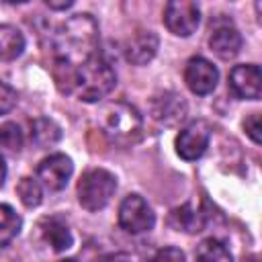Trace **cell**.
<instances>
[{
    "mask_svg": "<svg viewBox=\"0 0 262 262\" xmlns=\"http://www.w3.org/2000/svg\"><path fill=\"white\" fill-rule=\"evenodd\" d=\"M74 2L72 0H66V2H55V0H47V6L49 8H53V10H66V8H70Z\"/></svg>",
    "mask_w": 262,
    "mask_h": 262,
    "instance_id": "484cf974",
    "label": "cell"
},
{
    "mask_svg": "<svg viewBox=\"0 0 262 262\" xmlns=\"http://www.w3.org/2000/svg\"><path fill=\"white\" fill-rule=\"evenodd\" d=\"M248 262H258V258H256V256H252V258H250Z\"/></svg>",
    "mask_w": 262,
    "mask_h": 262,
    "instance_id": "83f0119b",
    "label": "cell"
},
{
    "mask_svg": "<svg viewBox=\"0 0 262 262\" xmlns=\"http://www.w3.org/2000/svg\"><path fill=\"white\" fill-rule=\"evenodd\" d=\"M4 180H6V164H4V158L0 156V188H2Z\"/></svg>",
    "mask_w": 262,
    "mask_h": 262,
    "instance_id": "4316f807",
    "label": "cell"
},
{
    "mask_svg": "<svg viewBox=\"0 0 262 262\" xmlns=\"http://www.w3.org/2000/svg\"><path fill=\"white\" fill-rule=\"evenodd\" d=\"M115 84L117 74L111 68V63L100 55H92L88 61L74 70L70 92H74L84 102H96L104 98L115 88Z\"/></svg>",
    "mask_w": 262,
    "mask_h": 262,
    "instance_id": "7a4b0ae2",
    "label": "cell"
},
{
    "mask_svg": "<svg viewBox=\"0 0 262 262\" xmlns=\"http://www.w3.org/2000/svg\"><path fill=\"white\" fill-rule=\"evenodd\" d=\"M100 127L104 135L121 145H129L139 139L143 119L139 111L129 102H111L100 113Z\"/></svg>",
    "mask_w": 262,
    "mask_h": 262,
    "instance_id": "3957f363",
    "label": "cell"
},
{
    "mask_svg": "<svg viewBox=\"0 0 262 262\" xmlns=\"http://www.w3.org/2000/svg\"><path fill=\"white\" fill-rule=\"evenodd\" d=\"M41 229V235L43 239L55 250V252H66L72 248L74 244V237H72V231L68 227V223L61 219V217H45L39 225Z\"/></svg>",
    "mask_w": 262,
    "mask_h": 262,
    "instance_id": "5bb4252c",
    "label": "cell"
},
{
    "mask_svg": "<svg viewBox=\"0 0 262 262\" xmlns=\"http://www.w3.org/2000/svg\"><path fill=\"white\" fill-rule=\"evenodd\" d=\"M196 260L199 262H233V256L223 242L215 237H207L196 246Z\"/></svg>",
    "mask_w": 262,
    "mask_h": 262,
    "instance_id": "ac0fdd59",
    "label": "cell"
},
{
    "mask_svg": "<svg viewBox=\"0 0 262 262\" xmlns=\"http://www.w3.org/2000/svg\"><path fill=\"white\" fill-rule=\"evenodd\" d=\"M158 35L154 31H137L125 43V57L133 66H145L158 51Z\"/></svg>",
    "mask_w": 262,
    "mask_h": 262,
    "instance_id": "8fae6325",
    "label": "cell"
},
{
    "mask_svg": "<svg viewBox=\"0 0 262 262\" xmlns=\"http://www.w3.org/2000/svg\"><path fill=\"white\" fill-rule=\"evenodd\" d=\"M229 90L244 100H258L262 90V74L256 63L233 66L229 72Z\"/></svg>",
    "mask_w": 262,
    "mask_h": 262,
    "instance_id": "30bf717a",
    "label": "cell"
},
{
    "mask_svg": "<svg viewBox=\"0 0 262 262\" xmlns=\"http://www.w3.org/2000/svg\"><path fill=\"white\" fill-rule=\"evenodd\" d=\"M211 139V127L207 121H192L188 127H184L176 137V154L186 160H199Z\"/></svg>",
    "mask_w": 262,
    "mask_h": 262,
    "instance_id": "52a82bcc",
    "label": "cell"
},
{
    "mask_svg": "<svg viewBox=\"0 0 262 262\" xmlns=\"http://www.w3.org/2000/svg\"><path fill=\"white\" fill-rule=\"evenodd\" d=\"M199 6L190 0H172L164 8V23L170 33L178 37H188L199 27Z\"/></svg>",
    "mask_w": 262,
    "mask_h": 262,
    "instance_id": "8992f818",
    "label": "cell"
},
{
    "mask_svg": "<svg viewBox=\"0 0 262 262\" xmlns=\"http://www.w3.org/2000/svg\"><path fill=\"white\" fill-rule=\"evenodd\" d=\"M0 147L6 151H20L23 147V133L16 123L0 125Z\"/></svg>",
    "mask_w": 262,
    "mask_h": 262,
    "instance_id": "44dd1931",
    "label": "cell"
},
{
    "mask_svg": "<svg viewBox=\"0 0 262 262\" xmlns=\"http://www.w3.org/2000/svg\"><path fill=\"white\" fill-rule=\"evenodd\" d=\"M16 194L20 199V203L29 209L33 207H39L41 205V199H43V190H41V182L37 178H31V176H25L20 178L18 186H16Z\"/></svg>",
    "mask_w": 262,
    "mask_h": 262,
    "instance_id": "ffe728a7",
    "label": "cell"
},
{
    "mask_svg": "<svg viewBox=\"0 0 262 262\" xmlns=\"http://www.w3.org/2000/svg\"><path fill=\"white\" fill-rule=\"evenodd\" d=\"M209 45H211V49L215 51L217 57H221V59H233L239 53V49H242V35L229 23L217 25L213 29L211 37H209Z\"/></svg>",
    "mask_w": 262,
    "mask_h": 262,
    "instance_id": "4fadbf2b",
    "label": "cell"
},
{
    "mask_svg": "<svg viewBox=\"0 0 262 262\" xmlns=\"http://www.w3.org/2000/svg\"><path fill=\"white\" fill-rule=\"evenodd\" d=\"M25 51V37L12 25H0V61L16 59Z\"/></svg>",
    "mask_w": 262,
    "mask_h": 262,
    "instance_id": "e0dca14e",
    "label": "cell"
},
{
    "mask_svg": "<svg viewBox=\"0 0 262 262\" xmlns=\"http://www.w3.org/2000/svg\"><path fill=\"white\" fill-rule=\"evenodd\" d=\"M244 129H246V133L250 135V139L254 143H260V115L258 113H252L244 121Z\"/></svg>",
    "mask_w": 262,
    "mask_h": 262,
    "instance_id": "cb8c5ba5",
    "label": "cell"
},
{
    "mask_svg": "<svg viewBox=\"0 0 262 262\" xmlns=\"http://www.w3.org/2000/svg\"><path fill=\"white\" fill-rule=\"evenodd\" d=\"M98 45V23L92 14L82 12L70 16L53 33V53L55 63H66L72 68L82 66L92 55H96Z\"/></svg>",
    "mask_w": 262,
    "mask_h": 262,
    "instance_id": "6da1fadb",
    "label": "cell"
},
{
    "mask_svg": "<svg viewBox=\"0 0 262 262\" xmlns=\"http://www.w3.org/2000/svg\"><path fill=\"white\" fill-rule=\"evenodd\" d=\"M16 104V92L8 84L0 82V115H6Z\"/></svg>",
    "mask_w": 262,
    "mask_h": 262,
    "instance_id": "603a6c76",
    "label": "cell"
},
{
    "mask_svg": "<svg viewBox=\"0 0 262 262\" xmlns=\"http://www.w3.org/2000/svg\"><path fill=\"white\" fill-rule=\"evenodd\" d=\"M184 82L194 94L205 96L215 90V86L219 82V72L209 59L190 57L186 63V70H184Z\"/></svg>",
    "mask_w": 262,
    "mask_h": 262,
    "instance_id": "9c48e42d",
    "label": "cell"
},
{
    "mask_svg": "<svg viewBox=\"0 0 262 262\" xmlns=\"http://www.w3.org/2000/svg\"><path fill=\"white\" fill-rule=\"evenodd\" d=\"M117 190V178L104 168H92L78 182V201L86 211H100Z\"/></svg>",
    "mask_w": 262,
    "mask_h": 262,
    "instance_id": "277c9868",
    "label": "cell"
},
{
    "mask_svg": "<svg viewBox=\"0 0 262 262\" xmlns=\"http://www.w3.org/2000/svg\"><path fill=\"white\" fill-rule=\"evenodd\" d=\"M61 262H76V260H61Z\"/></svg>",
    "mask_w": 262,
    "mask_h": 262,
    "instance_id": "f1b7e54d",
    "label": "cell"
},
{
    "mask_svg": "<svg viewBox=\"0 0 262 262\" xmlns=\"http://www.w3.org/2000/svg\"><path fill=\"white\" fill-rule=\"evenodd\" d=\"M23 219L10 205H0V248L8 246L20 231Z\"/></svg>",
    "mask_w": 262,
    "mask_h": 262,
    "instance_id": "d6986e66",
    "label": "cell"
},
{
    "mask_svg": "<svg viewBox=\"0 0 262 262\" xmlns=\"http://www.w3.org/2000/svg\"><path fill=\"white\" fill-rule=\"evenodd\" d=\"M72 172L74 164L66 154H51L37 166V180L49 190H61L66 188Z\"/></svg>",
    "mask_w": 262,
    "mask_h": 262,
    "instance_id": "ba28073f",
    "label": "cell"
},
{
    "mask_svg": "<svg viewBox=\"0 0 262 262\" xmlns=\"http://www.w3.org/2000/svg\"><path fill=\"white\" fill-rule=\"evenodd\" d=\"M96 262H131V258L123 252H111V254H104L100 256Z\"/></svg>",
    "mask_w": 262,
    "mask_h": 262,
    "instance_id": "d4e9b609",
    "label": "cell"
},
{
    "mask_svg": "<svg viewBox=\"0 0 262 262\" xmlns=\"http://www.w3.org/2000/svg\"><path fill=\"white\" fill-rule=\"evenodd\" d=\"M31 139L37 147L45 149L61 139V127L53 119L39 117V119L31 121Z\"/></svg>",
    "mask_w": 262,
    "mask_h": 262,
    "instance_id": "2e32d148",
    "label": "cell"
},
{
    "mask_svg": "<svg viewBox=\"0 0 262 262\" xmlns=\"http://www.w3.org/2000/svg\"><path fill=\"white\" fill-rule=\"evenodd\" d=\"M154 223H156V215L143 196L129 194L123 199V203L119 207V225L127 233L137 235V233L149 231L154 227Z\"/></svg>",
    "mask_w": 262,
    "mask_h": 262,
    "instance_id": "5b68a950",
    "label": "cell"
},
{
    "mask_svg": "<svg viewBox=\"0 0 262 262\" xmlns=\"http://www.w3.org/2000/svg\"><path fill=\"white\" fill-rule=\"evenodd\" d=\"M151 117L164 125H176L186 117V102L176 92H162L151 100Z\"/></svg>",
    "mask_w": 262,
    "mask_h": 262,
    "instance_id": "7c38bea8",
    "label": "cell"
},
{
    "mask_svg": "<svg viewBox=\"0 0 262 262\" xmlns=\"http://www.w3.org/2000/svg\"><path fill=\"white\" fill-rule=\"evenodd\" d=\"M170 225L178 231L199 233L205 227V213H201V209H196L194 205L184 203L182 207H176L170 213Z\"/></svg>",
    "mask_w": 262,
    "mask_h": 262,
    "instance_id": "9a60e30c",
    "label": "cell"
},
{
    "mask_svg": "<svg viewBox=\"0 0 262 262\" xmlns=\"http://www.w3.org/2000/svg\"><path fill=\"white\" fill-rule=\"evenodd\" d=\"M147 262H184V252L178 248H162Z\"/></svg>",
    "mask_w": 262,
    "mask_h": 262,
    "instance_id": "7402d4cb",
    "label": "cell"
}]
</instances>
